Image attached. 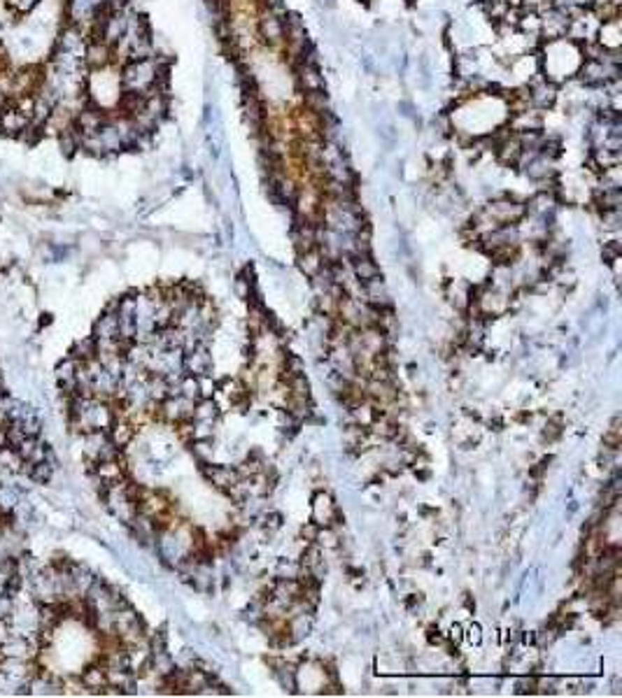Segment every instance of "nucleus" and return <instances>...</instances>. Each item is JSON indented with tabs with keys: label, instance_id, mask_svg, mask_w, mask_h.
<instances>
[{
	"label": "nucleus",
	"instance_id": "obj_7",
	"mask_svg": "<svg viewBox=\"0 0 622 698\" xmlns=\"http://www.w3.org/2000/svg\"><path fill=\"white\" fill-rule=\"evenodd\" d=\"M296 84L303 94H312V91H324V75L317 63H296Z\"/></svg>",
	"mask_w": 622,
	"mask_h": 698
},
{
	"label": "nucleus",
	"instance_id": "obj_20",
	"mask_svg": "<svg viewBox=\"0 0 622 698\" xmlns=\"http://www.w3.org/2000/svg\"><path fill=\"white\" fill-rule=\"evenodd\" d=\"M317 533H319V526L314 521H308L303 528H301V535L305 537V544H310L317 540Z\"/></svg>",
	"mask_w": 622,
	"mask_h": 698
},
{
	"label": "nucleus",
	"instance_id": "obj_21",
	"mask_svg": "<svg viewBox=\"0 0 622 698\" xmlns=\"http://www.w3.org/2000/svg\"><path fill=\"white\" fill-rule=\"evenodd\" d=\"M468 642H473V645H478L480 642V626L478 624H473V626H468Z\"/></svg>",
	"mask_w": 622,
	"mask_h": 698
},
{
	"label": "nucleus",
	"instance_id": "obj_3",
	"mask_svg": "<svg viewBox=\"0 0 622 698\" xmlns=\"http://www.w3.org/2000/svg\"><path fill=\"white\" fill-rule=\"evenodd\" d=\"M485 212L492 216V219L499 223V226H510V223H517L527 216V209H524V202H517L513 198H499L492 200L489 205L482 207Z\"/></svg>",
	"mask_w": 622,
	"mask_h": 698
},
{
	"label": "nucleus",
	"instance_id": "obj_2",
	"mask_svg": "<svg viewBox=\"0 0 622 698\" xmlns=\"http://www.w3.org/2000/svg\"><path fill=\"white\" fill-rule=\"evenodd\" d=\"M557 84L545 80L543 73H536L527 82V98L534 110H550L557 103Z\"/></svg>",
	"mask_w": 622,
	"mask_h": 698
},
{
	"label": "nucleus",
	"instance_id": "obj_6",
	"mask_svg": "<svg viewBox=\"0 0 622 698\" xmlns=\"http://www.w3.org/2000/svg\"><path fill=\"white\" fill-rule=\"evenodd\" d=\"M541 14V38L545 42L550 40H559L566 35V28H569V14H564L562 10L557 7H545Z\"/></svg>",
	"mask_w": 622,
	"mask_h": 698
},
{
	"label": "nucleus",
	"instance_id": "obj_22",
	"mask_svg": "<svg viewBox=\"0 0 622 698\" xmlns=\"http://www.w3.org/2000/svg\"><path fill=\"white\" fill-rule=\"evenodd\" d=\"M447 640L454 642V645H457V642L461 640V626H459V624H452V626H450V633H447Z\"/></svg>",
	"mask_w": 622,
	"mask_h": 698
},
{
	"label": "nucleus",
	"instance_id": "obj_17",
	"mask_svg": "<svg viewBox=\"0 0 622 698\" xmlns=\"http://www.w3.org/2000/svg\"><path fill=\"white\" fill-rule=\"evenodd\" d=\"M178 391H180V396H185L189 398V401H198L201 398V387H198V377L196 375H182L180 380H178Z\"/></svg>",
	"mask_w": 622,
	"mask_h": 698
},
{
	"label": "nucleus",
	"instance_id": "obj_8",
	"mask_svg": "<svg viewBox=\"0 0 622 698\" xmlns=\"http://www.w3.org/2000/svg\"><path fill=\"white\" fill-rule=\"evenodd\" d=\"M340 512L335 507L333 498L328 493H317L314 496V503H312V521L317 526H333V524H340Z\"/></svg>",
	"mask_w": 622,
	"mask_h": 698
},
{
	"label": "nucleus",
	"instance_id": "obj_4",
	"mask_svg": "<svg viewBox=\"0 0 622 698\" xmlns=\"http://www.w3.org/2000/svg\"><path fill=\"white\" fill-rule=\"evenodd\" d=\"M31 119L26 112H21L17 105H3L0 107V133L12 138H24V133L31 128Z\"/></svg>",
	"mask_w": 622,
	"mask_h": 698
},
{
	"label": "nucleus",
	"instance_id": "obj_18",
	"mask_svg": "<svg viewBox=\"0 0 622 698\" xmlns=\"http://www.w3.org/2000/svg\"><path fill=\"white\" fill-rule=\"evenodd\" d=\"M191 454L201 461V463H205L208 459H212L215 447H212V443H210V438H205V440H191Z\"/></svg>",
	"mask_w": 622,
	"mask_h": 698
},
{
	"label": "nucleus",
	"instance_id": "obj_16",
	"mask_svg": "<svg viewBox=\"0 0 622 698\" xmlns=\"http://www.w3.org/2000/svg\"><path fill=\"white\" fill-rule=\"evenodd\" d=\"M68 356H73V359H75V361H80V363L96 359V338H94V335H89V338H84V340H80V342H75Z\"/></svg>",
	"mask_w": 622,
	"mask_h": 698
},
{
	"label": "nucleus",
	"instance_id": "obj_19",
	"mask_svg": "<svg viewBox=\"0 0 622 698\" xmlns=\"http://www.w3.org/2000/svg\"><path fill=\"white\" fill-rule=\"evenodd\" d=\"M622 223V212L620 207H613V209H601V226L606 230H618Z\"/></svg>",
	"mask_w": 622,
	"mask_h": 698
},
{
	"label": "nucleus",
	"instance_id": "obj_10",
	"mask_svg": "<svg viewBox=\"0 0 622 698\" xmlns=\"http://www.w3.org/2000/svg\"><path fill=\"white\" fill-rule=\"evenodd\" d=\"M203 475H205L217 489H222V491H226L231 484H236V482L240 480L236 468H229V466H203Z\"/></svg>",
	"mask_w": 622,
	"mask_h": 698
},
{
	"label": "nucleus",
	"instance_id": "obj_15",
	"mask_svg": "<svg viewBox=\"0 0 622 698\" xmlns=\"http://www.w3.org/2000/svg\"><path fill=\"white\" fill-rule=\"evenodd\" d=\"M219 417V408L212 398H198L194 405V422H210L212 424L215 419Z\"/></svg>",
	"mask_w": 622,
	"mask_h": 698
},
{
	"label": "nucleus",
	"instance_id": "obj_12",
	"mask_svg": "<svg viewBox=\"0 0 622 698\" xmlns=\"http://www.w3.org/2000/svg\"><path fill=\"white\" fill-rule=\"evenodd\" d=\"M349 261H352V272H354V277H356V282H359V284H366L373 277L380 275V268H377V263L373 261V256H370V254H366V256H349Z\"/></svg>",
	"mask_w": 622,
	"mask_h": 698
},
{
	"label": "nucleus",
	"instance_id": "obj_14",
	"mask_svg": "<svg viewBox=\"0 0 622 698\" xmlns=\"http://www.w3.org/2000/svg\"><path fill=\"white\" fill-rule=\"evenodd\" d=\"M324 263L326 261H324V256H321L319 247H312V249L301 251L298 254V270L303 272L305 277H314L321 270V265Z\"/></svg>",
	"mask_w": 622,
	"mask_h": 698
},
{
	"label": "nucleus",
	"instance_id": "obj_1",
	"mask_svg": "<svg viewBox=\"0 0 622 698\" xmlns=\"http://www.w3.org/2000/svg\"><path fill=\"white\" fill-rule=\"evenodd\" d=\"M166 75V66H161L157 59H143V61H126L122 68V84L124 94H140L147 96L157 87L159 77Z\"/></svg>",
	"mask_w": 622,
	"mask_h": 698
},
{
	"label": "nucleus",
	"instance_id": "obj_9",
	"mask_svg": "<svg viewBox=\"0 0 622 698\" xmlns=\"http://www.w3.org/2000/svg\"><path fill=\"white\" fill-rule=\"evenodd\" d=\"M243 114H245V124L249 126L252 133H261L263 128V105L259 101V96H243Z\"/></svg>",
	"mask_w": 622,
	"mask_h": 698
},
{
	"label": "nucleus",
	"instance_id": "obj_13",
	"mask_svg": "<svg viewBox=\"0 0 622 698\" xmlns=\"http://www.w3.org/2000/svg\"><path fill=\"white\" fill-rule=\"evenodd\" d=\"M80 680L84 684V689H91V694H101V689L108 684V677H105V666L103 663H94V666L84 668Z\"/></svg>",
	"mask_w": 622,
	"mask_h": 698
},
{
	"label": "nucleus",
	"instance_id": "obj_11",
	"mask_svg": "<svg viewBox=\"0 0 622 698\" xmlns=\"http://www.w3.org/2000/svg\"><path fill=\"white\" fill-rule=\"evenodd\" d=\"M96 340H117L119 338V317L117 312H103L94 324Z\"/></svg>",
	"mask_w": 622,
	"mask_h": 698
},
{
	"label": "nucleus",
	"instance_id": "obj_5",
	"mask_svg": "<svg viewBox=\"0 0 622 698\" xmlns=\"http://www.w3.org/2000/svg\"><path fill=\"white\" fill-rule=\"evenodd\" d=\"M256 31H259V38H261L268 47L284 45V19L277 17V14L261 10L259 21H256Z\"/></svg>",
	"mask_w": 622,
	"mask_h": 698
}]
</instances>
